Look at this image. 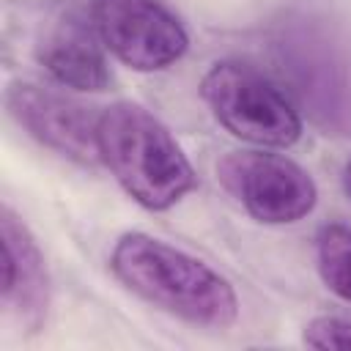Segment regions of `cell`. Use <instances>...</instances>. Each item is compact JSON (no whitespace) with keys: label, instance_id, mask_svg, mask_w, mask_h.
<instances>
[{"label":"cell","instance_id":"7c38bea8","mask_svg":"<svg viewBox=\"0 0 351 351\" xmlns=\"http://www.w3.org/2000/svg\"><path fill=\"white\" fill-rule=\"evenodd\" d=\"M343 186H346V192H348V197H351V159H348L346 167H343Z\"/></svg>","mask_w":351,"mask_h":351},{"label":"cell","instance_id":"30bf717a","mask_svg":"<svg viewBox=\"0 0 351 351\" xmlns=\"http://www.w3.org/2000/svg\"><path fill=\"white\" fill-rule=\"evenodd\" d=\"M315 261L324 285L351 304V228L324 225L315 236Z\"/></svg>","mask_w":351,"mask_h":351},{"label":"cell","instance_id":"277c9868","mask_svg":"<svg viewBox=\"0 0 351 351\" xmlns=\"http://www.w3.org/2000/svg\"><path fill=\"white\" fill-rule=\"evenodd\" d=\"M200 96L239 140L288 148L302 137V115L288 90L250 63L217 60L200 80Z\"/></svg>","mask_w":351,"mask_h":351},{"label":"cell","instance_id":"5b68a950","mask_svg":"<svg viewBox=\"0 0 351 351\" xmlns=\"http://www.w3.org/2000/svg\"><path fill=\"white\" fill-rule=\"evenodd\" d=\"M222 189L258 222L291 225L318 203L313 176L288 156L266 151H230L217 162Z\"/></svg>","mask_w":351,"mask_h":351},{"label":"cell","instance_id":"8fae6325","mask_svg":"<svg viewBox=\"0 0 351 351\" xmlns=\"http://www.w3.org/2000/svg\"><path fill=\"white\" fill-rule=\"evenodd\" d=\"M304 343L310 348H351V318L318 315L304 326Z\"/></svg>","mask_w":351,"mask_h":351},{"label":"cell","instance_id":"ba28073f","mask_svg":"<svg viewBox=\"0 0 351 351\" xmlns=\"http://www.w3.org/2000/svg\"><path fill=\"white\" fill-rule=\"evenodd\" d=\"M0 261L3 307L14 313L25 326L38 329L49 304V274L33 233L11 206L0 208Z\"/></svg>","mask_w":351,"mask_h":351},{"label":"cell","instance_id":"3957f363","mask_svg":"<svg viewBox=\"0 0 351 351\" xmlns=\"http://www.w3.org/2000/svg\"><path fill=\"white\" fill-rule=\"evenodd\" d=\"M101 165L126 195L151 211L176 206L197 176L167 126L134 101H115L99 115Z\"/></svg>","mask_w":351,"mask_h":351},{"label":"cell","instance_id":"9c48e42d","mask_svg":"<svg viewBox=\"0 0 351 351\" xmlns=\"http://www.w3.org/2000/svg\"><path fill=\"white\" fill-rule=\"evenodd\" d=\"M36 58L41 69L63 88L71 90H104L110 85L107 47L96 30V22H88L82 14H63L36 44Z\"/></svg>","mask_w":351,"mask_h":351},{"label":"cell","instance_id":"6da1fadb","mask_svg":"<svg viewBox=\"0 0 351 351\" xmlns=\"http://www.w3.org/2000/svg\"><path fill=\"white\" fill-rule=\"evenodd\" d=\"M110 269L143 302L186 324L225 329L239 318V296L222 274L148 233H123L112 247Z\"/></svg>","mask_w":351,"mask_h":351},{"label":"cell","instance_id":"52a82bcc","mask_svg":"<svg viewBox=\"0 0 351 351\" xmlns=\"http://www.w3.org/2000/svg\"><path fill=\"white\" fill-rule=\"evenodd\" d=\"M8 115L44 148L58 156L93 167L101 165L99 115L80 99L36 82H11L5 88Z\"/></svg>","mask_w":351,"mask_h":351},{"label":"cell","instance_id":"8992f818","mask_svg":"<svg viewBox=\"0 0 351 351\" xmlns=\"http://www.w3.org/2000/svg\"><path fill=\"white\" fill-rule=\"evenodd\" d=\"M93 22L107 52L134 71H162L189 47L181 19L162 0H93Z\"/></svg>","mask_w":351,"mask_h":351},{"label":"cell","instance_id":"7a4b0ae2","mask_svg":"<svg viewBox=\"0 0 351 351\" xmlns=\"http://www.w3.org/2000/svg\"><path fill=\"white\" fill-rule=\"evenodd\" d=\"M288 96L326 134L351 137V38L315 14H288L271 33Z\"/></svg>","mask_w":351,"mask_h":351}]
</instances>
